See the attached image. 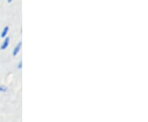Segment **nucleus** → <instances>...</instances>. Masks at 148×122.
Masks as SVG:
<instances>
[{"mask_svg":"<svg viewBox=\"0 0 148 122\" xmlns=\"http://www.w3.org/2000/svg\"><path fill=\"white\" fill-rule=\"evenodd\" d=\"M21 45H22V43L19 42L16 44V46H15V48H13V52H12V55H13V56H16L18 53H20V50H21Z\"/></svg>","mask_w":148,"mask_h":122,"instance_id":"1","label":"nucleus"},{"mask_svg":"<svg viewBox=\"0 0 148 122\" xmlns=\"http://www.w3.org/2000/svg\"><path fill=\"white\" fill-rule=\"evenodd\" d=\"M9 43H10V38L9 37H7L5 38V39L3 40V42L2 43V45H1V49L2 50H4L6 48L8 47V45H9Z\"/></svg>","mask_w":148,"mask_h":122,"instance_id":"2","label":"nucleus"},{"mask_svg":"<svg viewBox=\"0 0 148 122\" xmlns=\"http://www.w3.org/2000/svg\"><path fill=\"white\" fill-rule=\"evenodd\" d=\"M9 31V27L8 26H5L3 28V31L1 33V37L2 38H4L6 37V35H8V33Z\"/></svg>","mask_w":148,"mask_h":122,"instance_id":"3","label":"nucleus"},{"mask_svg":"<svg viewBox=\"0 0 148 122\" xmlns=\"http://www.w3.org/2000/svg\"><path fill=\"white\" fill-rule=\"evenodd\" d=\"M8 90V88L4 86V85H1L0 86V92H3V93H5Z\"/></svg>","mask_w":148,"mask_h":122,"instance_id":"4","label":"nucleus"},{"mask_svg":"<svg viewBox=\"0 0 148 122\" xmlns=\"http://www.w3.org/2000/svg\"><path fill=\"white\" fill-rule=\"evenodd\" d=\"M21 67H22V62L20 61L18 65H17V68H18V69H21Z\"/></svg>","mask_w":148,"mask_h":122,"instance_id":"5","label":"nucleus"},{"mask_svg":"<svg viewBox=\"0 0 148 122\" xmlns=\"http://www.w3.org/2000/svg\"><path fill=\"white\" fill-rule=\"evenodd\" d=\"M12 1H13V0H8V3H11Z\"/></svg>","mask_w":148,"mask_h":122,"instance_id":"6","label":"nucleus"}]
</instances>
